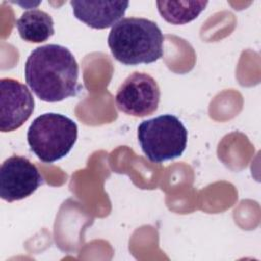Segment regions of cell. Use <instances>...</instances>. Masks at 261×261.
<instances>
[{
  "label": "cell",
  "instance_id": "5",
  "mask_svg": "<svg viewBox=\"0 0 261 261\" xmlns=\"http://www.w3.org/2000/svg\"><path fill=\"white\" fill-rule=\"evenodd\" d=\"M160 89L148 73L134 72L120 85L115 96L117 108L133 116L143 117L154 113L159 105Z\"/></svg>",
  "mask_w": 261,
  "mask_h": 261
},
{
  "label": "cell",
  "instance_id": "6",
  "mask_svg": "<svg viewBox=\"0 0 261 261\" xmlns=\"http://www.w3.org/2000/svg\"><path fill=\"white\" fill-rule=\"evenodd\" d=\"M41 185L43 177L37 166L22 156L7 158L0 168V196L11 203L31 196Z\"/></svg>",
  "mask_w": 261,
  "mask_h": 261
},
{
  "label": "cell",
  "instance_id": "9",
  "mask_svg": "<svg viewBox=\"0 0 261 261\" xmlns=\"http://www.w3.org/2000/svg\"><path fill=\"white\" fill-rule=\"evenodd\" d=\"M20 38L30 43H42L54 35V22L50 14L40 9L28 10L16 20Z\"/></svg>",
  "mask_w": 261,
  "mask_h": 261
},
{
  "label": "cell",
  "instance_id": "4",
  "mask_svg": "<svg viewBox=\"0 0 261 261\" xmlns=\"http://www.w3.org/2000/svg\"><path fill=\"white\" fill-rule=\"evenodd\" d=\"M138 141L150 161L161 163L181 156L187 147L188 130L176 116L163 114L140 123Z\"/></svg>",
  "mask_w": 261,
  "mask_h": 261
},
{
  "label": "cell",
  "instance_id": "1",
  "mask_svg": "<svg viewBox=\"0 0 261 261\" xmlns=\"http://www.w3.org/2000/svg\"><path fill=\"white\" fill-rule=\"evenodd\" d=\"M24 77L34 94L45 102H59L82 90L79 64L64 46L48 44L32 51L24 64Z\"/></svg>",
  "mask_w": 261,
  "mask_h": 261
},
{
  "label": "cell",
  "instance_id": "3",
  "mask_svg": "<svg viewBox=\"0 0 261 261\" xmlns=\"http://www.w3.org/2000/svg\"><path fill=\"white\" fill-rule=\"evenodd\" d=\"M31 151L45 163H53L67 155L77 139V125L60 113H44L31 123L28 134Z\"/></svg>",
  "mask_w": 261,
  "mask_h": 261
},
{
  "label": "cell",
  "instance_id": "8",
  "mask_svg": "<svg viewBox=\"0 0 261 261\" xmlns=\"http://www.w3.org/2000/svg\"><path fill=\"white\" fill-rule=\"evenodd\" d=\"M74 16L92 29L113 27L124 15L127 1H70Z\"/></svg>",
  "mask_w": 261,
  "mask_h": 261
},
{
  "label": "cell",
  "instance_id": "2",
  "mask_svg": "<svg viewBox=\"0 0 261 261\" xmlns=\"http://www.w3.org/2000/svg\"><path fill=\"white\" fill-rule=\"evenodd\" d=\"M164 37L156 22L142 17H125L108 36L113 57L125 65L153 63L163 56Z\"/></svg>",
  "mask_w": 261,
  "mask_h": 261
},
{
  "label": "cell",
  "instance_id": "7",
  "mask_svg": "<svg viewBox=\"0 0 261 261\" xmlns=\"http://www.w3.org/2000/svg\"><path fill=\"white\" fill-rule=\"evenodd\" d=\"M35 101L28 87L18 81L4 77L0 81V130L19 128L32 115Z\"/></svg>",
  "mask_w": 261,
  "mask_h": 261
},
{
  "label": "cell",
  "instance_id": "10",
  "mask_svg": "<svg viewBox=\"0 0 261 261\" xmlns=\"http://www.w3.org/2000/svg\"><path fill=\"white\" fill-rule=\"evenodd\" d=\"M207 1H157L161 16L172 24H185L199 16Z\"/></svg>",
  "mask_w": 261,
  "mask_h": 261
}]
</instances>
